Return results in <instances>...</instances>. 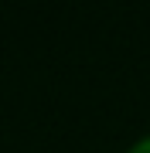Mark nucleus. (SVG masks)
<instances>
[{
  "mask_svg": "<svg viewBox=\"0 0 150 153\" xmlns=\"http://www.w3.org/2000/svg\"><path fill=\"white\" fill-rule=\"evenodd\" d=\"M130 153H150V136H143L140 143H133V146H130Z\"/></svg>",
  "mask_w": 150,
  "mask_h": 153,
  "instance_id": "f257e3e1",
  "label": "nucleus"
}]
</instances>
